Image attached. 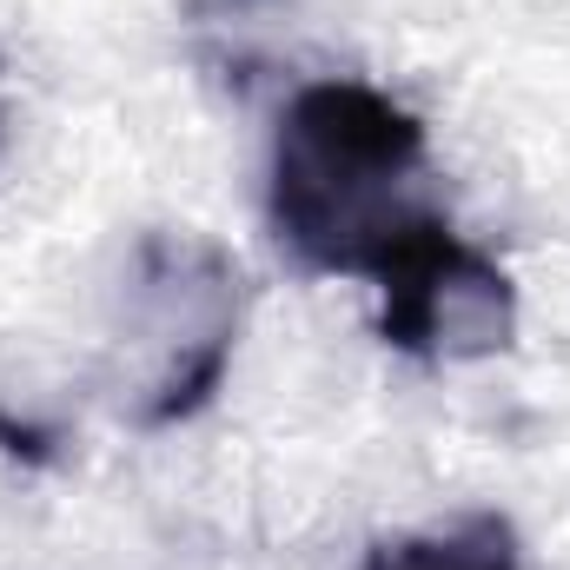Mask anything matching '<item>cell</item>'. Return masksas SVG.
Returning <instances> with one entry per match:
<instances>
[{"label":"cell","instance_id":"6da1fadb","mask_svg":"<svg viewBox=\"0 0 570 570\" xmlns=\"http://www.w3.org/2000/svg\"><path fill=\"white\" fill-rule=\"evenodd\" d=\"M438 219L425 193V120L365 80H312L273 140V233L305 273L379 279Z\"/></svg>","mask_w":570,"mask_h":570},{"label":"cell","instance_id":"7a4b0ae2","mask_svg":"<svg viewBox=\"0 0 570 570\" xmlns=\"http://www.w3.org/2000/svg\"><path fill=\"white\" fill-rule=\"evenodd\" d=\"M127 332L146 338V392L140 425H179L193 419L233 358L239 332V266L226 246L193 239V233H146L134 253V298H127Z\"/></svg>","mask_w":570,"mask_h":570},{"label":"cell","instance_id":"3957f363","mask_svg":"<svg viewBox=\"0 0 570 570\" xmlns=\"http://www.w3.org/2000/svg\"><path fill=\"white\" fill-rule=\"evenodd\" d=\"M379 338L425 365L498 358L518 338V292L498 259L464 246L451 219H425L379 273Z\"/></svg>","mask_w":570,"mask_h":570},{"label":"cell","instance_id":"277c9868","mask_svg":"<svg viewBox=\"0 0 570 570\" xmlns=\"http://www.w3.org/2000/svg\"><path fill=\"white\" fill-rule=\"evenodd\" d=\"M365 570H524L518 564V538L504 518L478 511L458 518L444 531H405V538H379Z\"/></svg>","mask_w":570,"mask_h":570},{"label":"cell","instance_id":"5b68a950","mask_svg":"<svg viewBox=\"0 0 570 570\" xmlns=\"http://www.w3.org/2000/svg\"><path fill=\"white\" fill-rule=\"evenodd\" d=\"M219 7H253V0H219Z\"/></svg>","mask_w":570,"mask_h":570},{"label":"cell","instance_id":"8992f818","mask_svg":"<svg viewBox=\"0 0 570 570\" xmlns=\"http://www.w3.org/2000/svg\"><path fill=\"white\" fill-rule=\"evenodd\" d=\"M0 127H7V107H0Z\"/></svg>","mask_w":570,"mask_h":570}]
</instances>
